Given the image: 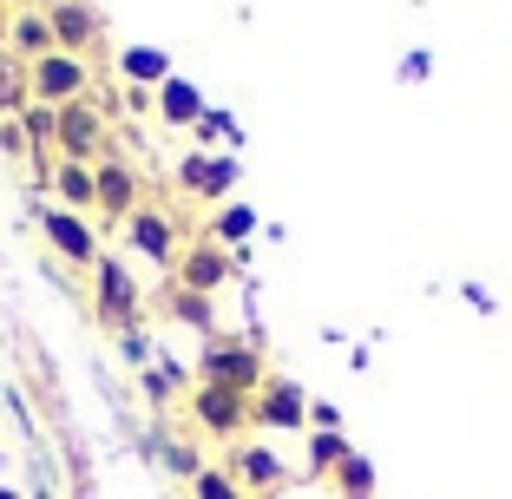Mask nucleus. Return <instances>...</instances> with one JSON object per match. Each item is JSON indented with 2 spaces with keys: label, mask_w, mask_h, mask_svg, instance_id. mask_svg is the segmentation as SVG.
Here are the masks:
<instances>
[{
  "label": "nucleus",
  "mask_w": 512,
  "mask_h": 499,
  "mask_svg": "<svg viewBox=\"0 0 512 499\" xmlns=\"http://www.w3.org/2000/svg\"><path fill=\"white\" fill-rule=\"evenodd\" d=\"M230 250H217V243H191L178 257V289H197V296H217V289L230 283Z\"/></svg>",
  "instance_id": "nucleus-11"
},
{
  "label": "nucleus",
  "mask_w": 512,
  "mask_h": 499,
  "mask_svg": "<svg viewBox=\"0 0 512 499\" xmlns=\"http://www.w3.org/2000/svg\"><path fill=\"white\" fill-rule=\"evenodd\" d=\"M191 421H197V434H211V440H237L243 427H250V394L204 388V381H197L191 388Z\"/></svg>",
  "instance_id": "nucleus-7"
},
{
  "label": "nucleus",
  "mask_w": 512,
  "mask_h": 499,
  "mask_svg": "<svg viewBox=\"0 0 512 499\" xmlns=\"http://www.w3.org/2000/svg\"><path fill=\"white\" fill-rule=\"evenodd\" d=\"M237 158L230 152H191L178 165V191L197 197V204H230V191H237Z\"/></svg>",
  "instance_id": "nucleus-6"
},
{
  "label": "nucleus",
  "mask_w": 512,
  "mask_h": 499,
  "mask_svg": "<svg viewBox=\"0 0 512 499\" xmlns=\"http://www.w3.org/2000/svg\"><path fill=\"white\" fill-rule=\"evenodd\" d=\"M250 427H276V434L309 427V394H302L289 375H270L263 388H256V401H250Z\"/></svg>",
  "instance_id": "nucleus-8"
},
{
  "label": "nucleus",
  "mask_w": 512,
  "mask_h": 499,
  "mask_svg": "<svg viewBox=\"0 0 512 499\" xmlns=\"http://www.w3.org/2000/svg\"><path fill=\"white\" fill-rule=\"evenodd\" d=\"M329 480L342 486V499H375V460H368V454H355V447H348V460H342V467L329 473Z\"/></svg>",
  "instance_id": "nucleus-20"
},
{
  "label": "nucleus",
  "mask_w": 512,
  "mask_h": 499,
  "mask_svg": "<svg viewBox=\"0 0 512 499\" xmlns=\"http://www.w3.org/2000/svg\"><path fill=\"white\" fill-rule=\"evenodd\" d=\"M53 197H60L66 211H99V171L92 165H73V158H60V165H53Z\"/></svg>",
  "instance_id": "nucleus-15"
},
{
  "label": "nucleus",
  "mask_w": 512,
  "mask_h": 499,
  "mask_svg": "<svg viewBox=\"0 0 512 499\" xmlns=\"http://www.w3.org/2000/svg\"><path fill=\"white\" fill-rule=\"evenodd\" d=\"M53 152L73 158V165H99V158H112V119L99 99H73V106H60V138H53Z\"/></svg>",
  "instance_id": "nucleus-2"
},
{
  "label": "nucleus",
  "mask_w": 512,
  "mask_h": 499,
  "mask_svg": "<svg viewBox=\"0 0 512 499\" xmlns=\"http://www.w3.org/2000/svg\"><path fill=\"white\" fill-rule=\"evenodd\" d=\"M151 112H158L165 125H197V119H204V92H197L191 79L171 73L165 86H158V99H151Z\"/></svg>",
  "instance_id": "nucleus-16"
},
{
  "label": "nucleus",
  "mask_w": 512,
  "mask_h": 499,
  "mask_svg": "<svg viewBox=\"0 0 512 499\" xmlns=\"http://www.w3.org/2000/svg\"><path fill=\"white\" fill-rule=\"evenodd\" d=\"M46 27H53V46L86 60L92 46L106 40V14L92 7V0H46Z\"/></svg>",
  "instance_id": "nucleus-4"
},
{
  "label": "nucleus",
  "mask_w": 512,
  "mask_h": 499,
  "mask_svg": "<svg viewBox=\"0 0 512 499\" xmlns=\"http://www.w3.org/2000/svg\"><path fill=\"white\" fill-rule=\"evenodd\" d=\"M0 499H20V493H14V486H0Z\"/></svg>",
  "instance_id": "nucleus-29"
},
{
  "label": "nucleus",
  "mask_w": 512,
  "mask_h": 499,
  "mask_svg": "<svg viewBox=\"0 0 512 499\" xmlns=\"http://www.w3.org/2000/svg\"><path fill=\"white\" fill-rule=\"evenodd\" d=\"M427 73H434V53H421V46H414V53L401 60V79H427Z\"/></svg>",
  "instance_id": "nucleus-26"
},
{
  "label": "nucleus",
  "mask_w": 512,
  "mask_h": 499,
  "mask_svg": "<svg viewBox=\"0 0 512 499\" xmlns=\"http://www.w3.org/2000/svg\"><path fill=\"white\" fill-rule=\"evenodd\" d=\"M0 40H7V7H0Z\"/></svg>",
  "instance_id": "nucleus-28"
},
{
  "label": "nucleus",
  "mask_w": 512,
  "mask_h": 499,
  "mask_svg": "<svg viewBox=\"0 0 512 499\" xmlns=\"http://www.w3.org/2000/svg\"><path fill=\"white\" fill-rule=\"evenodd\" d=\"M197 381H204V388L250 394V401H256V388L270 381V368H263V342H204Z\"/></svg>",
  "instance_id": "nucleus-1"
},
{
  "label": "nucleus",
  "mask_w": 512,
  "mask_h": 499,
  "mask_svg": "<svg viewBox=\"0 0 512 499\" xmlns=\"http://www.w3.org/2000/svg\"><path fill=\"white\" fill-rule=\"evenodd\" d=\"M191 499H250V493L230 480V467H204V473L191 480Z\"/></svg>",
  "instance_id": "nucleus-24"
},
{
  "label": "nucleus",
  "mask_w": 512,
  "mask_h": 499,
  "mask_svg": "<svg viewBox=\"0 0 512 499\" xmlns=\"http://www.w3.org/2000/svg\"><path fill=\"white\" fill-rule=\"evenodd\" d=\"M0 7H27V0H0Z\"/></svg>",
  "instance_id": "nucleus-30"
},
{
  "label": "nucleus",
  "mask_w": 512,
  "mask_h": 499,
  "mask_svg": "<svg viewBox=\"0 0 512 499\" xmlns=\"http://www.w3.org/2000/svg\"><path fill=\"white\" fill-rule=\"evenodd\" d=\"M125 237H132V250H145L151 263H171V250H178V230H171V217L151 211V204H138V211L125 217Z\"/></svg>",
  "instance_id": "nucleus-12"
},
{
  "label": "nucleus",
  "mask_w": 512,
  "mask_h": 499,
  "mask_svg": "<svg viewBox=\"0 0 512 499\" xmlns=\"http://www.w3.org/2000/svg\"><path fill=\"white\" fill-rule=\"evenodd\" d=\"M79 499H92V493H86V486H79Z\"/></svg>",
  "instance_id": "nucleus-31"
},
{
  "label": "nucleus",
  "mask_w": 512,
  "mask_h": 499,
  "mask_svg": "<svg viewBox=\"0 0 512 499\" xmlns=\"http://www.w3.org/2000/svg\"><path fill=\"white\" fill-rule=\"evenodd\" d=\"M211 237H217V250H224V243L256 237V211H250V204H224V211L211 217Z\"/></svg>",
  "instance_id": "nucleus-22"
},
{
  "label": "nucleus",
  "mask_w": 512,
  "mask_h": 499,
  "mask_svg": "<svg viewBox=\"0 0 512 499\" xmlns=\"http://www.w3.org/2000/svg\"><path fill=\"white\" fill-rule=\"evenodd\" d=\"M92 92V66L86 60H73V53H60V46H53V53H46V60H33L27 66V99L33 106H73V99H86Z\"/></svg>",
  "instance_id": "nucleus-3"
},
{
  "label": "nucleus",
  "mask_w": 512,
  "mask_h": 499,
  "mask_svg": "<svg viewBox=\"0 0 512 499\" xmlns=\"http://www.w3.org/2000/svg\"><path fill=\"white\" fill-rule=\"evenodd\" d=\"M7 46H14V60L33 66L53 53V27H46V7H14V20H7Z\"/></svg>",
  "instance_id": "nucleus-13"
},
{
  "label": "nucleus",
  "mask_w": 512,
  "mask_h": 499,
  "mask_svg": "<svg viewBox=\"0 0 512 499\" xmlns=\"http://www.w3.org/2000/svg\"><path fill=\"white\" fill-rule=\"evenodd\" d=\"M92 171H99V217H119L125 224V217L138 211V197H145V178H138L125 158H99Z\"/></svg>",
  "instance_id": "nucleus-10"
},
{
  "label": "nucleus",
  "mask_w": 512,
  "mask_h": 499,
  "mask_svg": "<svg viewBox=\"0 0 512 499\" xmlns=\"http://www.w3.org/2000/svg\"><path fill=\"white\" fill-rule=\"evenodd\" d=\"M342 460H348V440H342V434H322V427H316V440H309V473H316V480H329Z\"/></svg>",
  "instance_id": "nucleus-23"
},
{
  "label": "nucleus",
  "mask_w": 512,
  "mask_h": 499,
  "mask_svg": "<svg viewBox=\"0 0 512 499\" xmlns=\"http://www.w3.org/2000/svg\"><path fill=\"white\" fill-rule=\"evenodd\" d=\"M33 224H40V237L53 243L66 263H79V270H99V230H92L79 211H66V204H46Z\"/></svg>",
  "instance_id": "nucleus-5"
},
{
  "label": "nucleus",
  "mask_w": 512,
  "mask_h": 499,
  "mask_svg": "<svg viewBox=\"0 0 512 499\" xmlns=\"http://www.w3.org/2000/svg\"><path fill=\"white\" fill-rule=\"evenodd\" d=\"M14 119H20V132H27V152H33V158H46V145L60 138V112H53V106H33V99H27Z\"/></svg>",
  "instance_id": "nucleus-18"
},
{
  "label": "nucleus",
  "mask_w": 512,
  "mask_h": 499,
  "mask_svg": "<svg viewBox=\"0 0 512 499\" xmlns=\"http://www.w3.org/2000/svg\"><path fill=\"white\" fill-rule=\"evenodd\" d=\"M151 454L165 460V467H171V473H178V480H184V486H191V480H197V473H204V460H197V454H191V447H184V440H171V434H158V427H151Z\"/></svg>",
  "instance_id": "nucleus-21"
},
{
  "label": "nucleus",
  "mask_w": 512,
  "mask_h": 499,
  "mask_svg": "<svg viewBox=\"0 0 512 499\" xmlns=\"http://www.w3.org/2000/svg\"><path fill=\"white\" fill-rule=\"evenodd\" d=\"M119 73H125V86H165V79H171V53H165V46H125V53H119Z\"/></svg>",
  "instance_id": "nucleus-17"
},
{
  "label": "nucleus",
  "mask_w": 512,
  "mask_h": 499,
  "mask_svg": "<svg viewBox=\"0 0 512 499\" xmlns=\"http://www.w3.org/2000/svg\"><path fill=\"white\" fill-rule=\"evenodd\" d=\"M283 460L270 454V447H237V460H230V480L243 486V493H276L283 486Z\"/></svg>",
  "instance_id": "nucleus-14"
},
{
  "label": "nucleus",
  "mask_w": 512,
  "mask_h": 499,
  "mask_svg": "<svg viewBox=\"0 0 512 499\" xmlns=\"http://www.w3.org/2000/svg\"><path fill=\"white\" fill-rule=\"evenodd\" d=\"M171 322H184V329H197V335H211L217 329V309H211V296H197V289H171Z\"/></svg>",
  "instance_id": "nucleus-19"
},
{
  "label": "nucleus",
  "mask_w": 512,
  "mask_h": 499,
  "mask_svg": "<svg viewBox=\"0 0 512 499\" xmlns=\"http://www.w3.org/2000/svg\"><path fill=\"white\" fill-rule=\"evenodd\" d=\"M92 303H99L106 322L138 329V283H132V270H125L119 257H99V270H92Z\"/></svg>",
  "instance_id": "nucleus-9"
},
{
  "label": "nucleus",
  "mask_w": 512,
  "mask_h": 499,
  "mask_svg": "<svg viewBox=\"0 0 512 499\" xmlns=\"http://www.w3.org/2000/svg\"><path fill=\"white\" fill-rule=\"evenodd\" d=\"M145 394H151V401H165V394H171V375H151V368H145Z\"/></svg>",
  "instance_id": "nucleus-27"
},
{
  "label": "nucleus",
  "mask_w": 512,
  "mask_h": 499,
  "mask_svg": "<svg viewBox=\"0 0 512 499\" xmlns=\"http://www.w3.org/2000/svg\"><path fill=\"white\" fill-rule=\"evenodd\" d=\"M27 106V66H0V112H7V119H14V112Z\"/></svg>",
  "instance_id": "nucleus-25"
}]
</instances>
